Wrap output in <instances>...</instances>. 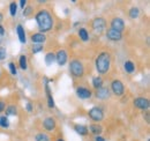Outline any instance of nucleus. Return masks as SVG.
Masks as SVG:
<instances>
[{
	"mask_svg": "<svg viewBox=\"0 0 150 141\" xmlns=\"http://www.w3.org/2000/svg\"><path fill=\"white\" fill-rule=\"evenodd\" d=\"M35 18H36V22L38 24V28H39V33L45 34L46 31H50L54 26L53 18H52L51 13L46 9L38 11Z\"/></svg>",
	"mask_w": 150,
	"mask_h": 141,
	"instance_id": "f257e3e1",
	"label": "nucleus"
},
{
	"mask_svg": "<svg viewBox=\"0 0 150 141\" xmlns=\"http://www.w3.org/2000/svg\"><path fill=\"white\" fill-rule=\"evenodd\" d=\"M95 66H96V70L98 72V74L104 75L108 74L110 67H111V56L108 51H103L100 52L95 60Z\"/></svg>",
	"mask_w": 150,
	"mask_h": 141,
	"instance_id": "f03ea898",
	"label": "nucleus"
},
{
	"mask_svg": "<svg viewBox=\"0 0 150 141\" xmlns=\"http://www.w3.org/2000/svg\"><path fill=\"white\" fill-rule=\"evenodd\" d=\"M69 70L74 78H82L84 75V66L79 59H73L69 63Z\"/></svg>",
	"mask_w": 150,
	"mask_h": 141,
	"instance_id": "7ed1b4c3",
	"label": "nucleus"
},
{
	"mask_svg": "<svg viewBox=\"0 0 150 141\" xmlns=\"http://www.w3.org/2000/svg\"><path fill=\"white\" fill-rule=\"evenodd\" d=\"M88 116H89V118H90L93 122L98 124L99 122H102V120L104 119V111H103L99 106H94V108H91V109L89 110Z\"/></svg>",
	"mask_w": 150,
	"mask_h": 141,
	"instance_id": "20e7f679",
	"label": "nucleus"
},
{
	"mask_svg": "<svg viewBox=\"0 0 150 141\" xmlns=\"http://www.w3.org/2000/svg\"><path fill=\"white\" fill-rule=\"evenodd\" d=\"M133 104H134L135 108H137L139 110L148 111V109H149V106H150V102L147 97H144V96H139V97L134 98Z\"/></svg>",
	"mask_w": 150,
	"mask_h": 141,
	"instance_id": "39448f33",
	"label": "nucleus"
},
{
	"mask_svg": "<svg viewBox=\"0 0 150 141\" xmlns=\"http://www.w3.org/2000/svg\"><path fill=\"white\" fill-rule=\"evenodd\" d=\"M91 27L96 34H102L106 28V21L103 18H96L91 22Z\"/></svg>",
	"mask_w": 150,
	"mask_h": 141,
	"instance_id": "423d86ee",
	"label": "nucleus"
},
{
	"mask_svg": "<svg viewBox=\"0 0 150 141\" xmlns=\"http://www.w3.org/2000/svg\"><path fill=\"white\" fill-rule=\"evenodd\" d=\"M111 90L115 96H121L125 94V86L120 80L115 79L111 82Z\"/></svg>",
	"mask_w": 150,
	"mask_h": 141,
	"instance_id": "0eeeda50",
	"label": "nucleus"
},
{
	"mask_svg": "<svg viewBox=\"0 0 150 141\" xmlns=\"http://www.w3.org/2000/svg\"><path fill=\"white\" fill-rule=\"evenodd\" d=\"M76 95L81 100H89V98H91L93 93L90 89L84 87V86H79V87H76Z\"/></svg>",
	"mask_w": 150,
	"mask_h": 141,
	"instance_id": "6e6552de",
	"label": "nucleus"
},
{
	"mask_svg": "<svg viewBox=\"0 0 150 141\" xmlns=\"http://www.w3.org/2000/svg\"><path fill=\"white\" fill-rule=\"evenodd\" d=\"M111 29L115 30V31H119V33H122L124 29H125V22H124V20L120 18H114L111 21Z\"/></svg>",
	"mask_w": 150,
	"mask_h": 141,
	"instance_id": "1a4fd4ad",
	"label": "nucleus"
},
{
	"mask_svg": "<svg viewBox=\"0 0 150 141\" xmlns=\"http://www.w3.org/2000/svg\"><path fill=\"white\" fill-rule=\"evenodd\" d=\"M45 81V94H46V97H47V106L50 108V109H54V100H53V96H52V94H51V89H50V86H49V83H47V81H49V79H44Z\"/></svg>",
	"mask_w": 150,
	"mask_h": 141,
	"instance_id": "9d476101",
	"label": "nucleus"
},
{
	"mask_svg": "<svg viewBox=\"0 0 150 141\" xmlns=\"http://www.w3.org/2000/svg\"><path fill=\"white\" fill-rule=\"evenodd\" d=\"M67 59H68V57H67L66 50L61 49V50H59V51L56 53V61L58 63L59 66H64V65H66Z\"/></svg>",
	"mask_w": 150,
	"mask_h": 141,
	"instance_id": "9b49d317",
	"label": "nucleus"
},
{
	"mask_svg": "<svg viewBox=\"0 0 150 141\" xmlns=\"http://www.w3.org/2000/svg\"><path fill=\"white\" fill-rule=\"evenodd\" d=\"M96 97L100 101H105L110 98V89L108 87H102V88L96 90Z\"/></svg>",
	"mask_w": 150,
	"mask_h": 141,
	"instance_id": "f8f14e48",
	"label": "nucleus"
},
{
	"mask_svg": "<svg viewBox=\"0 0 150 141\" xmlns=\"http://www.w3.org/2000/svg\"><path fill=\"white\" fill-rule=\"evenodd\" d=\"M43 127H44V130H46L47 132H52V131H54L57 127L56 120H54L52 117H47V118H45L44 122H43Z\"/></svg>",
	"mask_w": 150,
	"mask_h": 141,
	"instance_id": "ddd939ff",
	"label": "nucleus"
},
{
	"mask_svg": "<svg viewBox=\"0 0 150 141\" xmlns=\"http://www.w3.org/2000/svg\"><path fill=\"white\" fill-rule=\"evenodd\" d=\"M105 35H106V37H108V39L113 41V42L120 41V39L122 38V34H121V33L115 31V30H113V29H109V30H106Z\"/></svg>",
	"mask_w": 150,
	"mask_h": 141,
	"instance_id": "4468645a",
	"label": "nucleus"
},
{
	"mask_svg": "<svg viewBox=\"0 0 150 141\" xmlns=\"http://www.w3.org/2000/svg\"><path fill=\"white\" fill-rule=\"evenodd\" d=\"M30 39H31V42L34 44H43L46 41V35L43 34V33H36V34L31 35Z\"/></svg>",
	"mask_w": 150,
	"mask_h": 141,
	"instance_id": "2eb2a0df",
	"label": "nucleus"
},
{
	"mask_svg": "<svg viewBox=\"0 0 150 141\" xmlns=\"http://www.w3.org/2000/svg\"><path fill=\"white\" fill-rule=\"evenodd\" d=\"M16 33L19 36V41L22 44H25L27 43V37H25V30L24 28L22 27V24H18L16 26Z\"/></svg>",
	"mask_w": 150,
	"mask_h": 141,
	"instance_id": "dca6fc26",
	"label": "nucleus"
},
{
	"mask_svg": "<svg viewBox=\"0 0 150 141\" xmlns=\"http://www.w3.org/2000/svg\"><path fill=\"white\" fill-rule=\"evenodd\" d=\"M94 135L96 137H98V135H100L102 134V132H103V127L99 125V124H91L90 126H89V128H88Z\"/></svg>",
	"mask_w": 150,
	"mask_h": 141,
	"instance_id": "f3484780",
	"label": "nucleus"
},
{
	"mask_svg": "<svg viewBox=\"0 0 150 141\" xmlns=\"http://www.w3.org/2000/svg\"><path fill=\"white\" fill-rule=\"evenodd\" d=\"M74 130L77 134H80V135H82V137L88 135V132H89V130H88V127H87V126H84V125H80V124L75 125Z\"/></svg>",
	"mask_w": 150,
	"mask_h": 141,
	"instance_id": "a211bd4d",
	"label": "nucleus"
},
{
	"mask_svg": "<svg viewBox=\"0 0 150 141\" xmlns=\"http://www.w3.org/2000/svg\"><path fill=\"white\" fill-rule=\"evenodd\" d=\"M124 68L128 74H132V73L135 72V65H134V63L132 60H126L125 64H124Z\"/></svg>",
	"mask_w": 150,
	"mask_h": 141,
	"instance_id": "6ab92c4d",
	"label": "nucleus"
},
{
	"mask_svg": "<svg viewBox=\"0 0 150 141\" xmlns=\"http://www.w3.org/2000/svg\"><path fill=\"white\" fill-rule=\"evenodd\" d=\"M103 82H104V81H103L102 76H94V78H93V87H94L96 90L103 87Z\"/></svg>",
	"mask_w": 150,
	"mask_h": 141,
	"instance_id": "aec40b11",
	"label": "nucleus"
},
{
	"mask_svg": "<svg viewBox=\"0 0 150 141\" xmlns=\"http://www.w3.org/2000/svg\"><path fill=\"white\" fill-rule=\"evenodd\" d=\"M79 36H80V38H81L83 42L89 41V33H88V30H87L86 28H80V30H79Z\"/></svg>",
	"mask_w": 150,
	"mask_h": 141,
	"instance_id": "412c9836",
	"label": "nucleus"
},
{
	"mask_svg": "<svg viewBox=\"0 0 150 141\" xmlns=\"http://www.w3.org/2000/svg\"><path fill=\"white\" fill-rule=\"evenodd\" d=\"M19 64H20V67L22 70H27L28 68V61H27V57L24 54L20 56L19 58Z\"/></svg>",
	"mask_w": 150,
	"mask_h": 141,
	"instance_id": "4be33fe9",
	"label": "nucleus"
},
{
	"mask_svg": "<svg viewBox=\"0 0 150 141\" xmlns=\"http://www.w3.org/2000/svg\"><path fill=\"white\" fill-rule=\"evenodd\" d=\"M5 111H6V117L7 116H15L18 113V108L15 105H8L6 106Z\"/></svg>",
	"mask_w": 150,
	"mask_h": 141,
	"instance_id": "5701e85b",
	"label": "nucleus"
},
{
	"mask_svg": "<svg viewBox=\"0 0 150 141\" xmlns=\"http://www.w3.org/2000/svg\"><path fill=\"white\" fill-rule=\"evenodd\" d=\"M128 15L131 19H137L140 16V9L139 7H132L128 12Z\"/></svg>",
	"mask_w": 150,
	"mask_h": 141,
	"instance_id": "b1692460",
	"label": "nucleus"
},
{
	"mask_svg": "<svg viewBox=\"0 0 150 141\" xmlns=\"http://www.w3.org/2000/svg\"><path fill=\"white\" fill-rule=\"evenodd\" d=\"M54 60H56V54L53 52H49L45 56V63H46L47 66H50Z\"/></svg>",
	"mask_w": 150,
	"mask_h": 141,
	"instance_id": "393cba45",
	"label": "nucleus"
},
{
	"mask_svg": "<svg viewBox=\"0 0 150 141\" xmlns=\"http://www.w3.org/2000/svg\"><path fill=\"white\" fill-rule=\"evenodd\" d=\"M18 2H15V1H12L11 2V5H9V13H11V15L12 16H15L16 15V13H18Z\"/></svg>",
	"mask_w": 150,
	"mask_h": 141,
	"instance_id": "a878e982",
	"label": "nucleus"
},
{
	"mask_svg": "<svg viewBox=\"0 0 150 141\" xmlns=\"http://www.w3.org/2000/svg\"><path fill=\"white\" fill-rule=\"evenodd\" d=\"M0 127H2V128L9 127V120L6 116H0Z\"/></svg>",
	"mask_w": 150,
	"mask_h": 141,
	"instance_id": "bb28decb",
	"label": "nucleus"
},
{
	"mask_svg": "<svg viewBox=\"0 0 150 141\" xmlns=\"http://www.w3.org/2000/svg\"><path fill=\"white\" fill-rule=\"evenodd\" d=\"M35 140L36 141H50V138L46 133H37L36 137H35Z\"/></svg>",
	"mask_w": 150,
	"mask_h": 141,
	"instance_id": "cd10ccee",
	"label": "nucleus"
},
{
	"mask_svg": "<svg viewBox=\"0 0 150 141\" xmlns=\"http://www.w3.org/2000/svg\"><path fill=\"white\" fill-rule=\"evenodd\" d=\"M44 50V45L43 44H34L33 48H31V51L33 53H39Z\"/></svg>",
	"mask_w": 150,
	"mask_h": 141,
	"instance_id": "c85d7f7f",
	"label": "nucleus"
},
{
	"mask_svg": "<svg viewBox=\"0 0 150 141\" xmlns=\"http://www.w3.org/2000/svg\"><path fill=\"white\" fill-rule=\"evenodd\" d=\"M8 68H9L11 73H12L13 75H16V74H18V70H16V66H15V64H14V63H9Z\"/></svg>",
	"mask_w": 150,
	"mask_h": 141,
	"instance_id": "c756f323",
	"label": "nucleus"
},
{
	"mask_svg": "<svg viewBox=\"0 0 150 141\" xmlns=\"http://www.w3.org/2000/svg\"><path fill=\"white\" fill-rule=\"evenodd\" d=\"M31 12H33V7H31V6H27V7L23 9V15H24V16H28V15L31 14Z\"/></svg>",
	"mask_w": 150,
	"mask_h": 141,
	"instance_id": "7c9ffc66",
	"label": "nucleus"
},
{
	"mask_svg": "<svg viewBox=\"0 0 150 141\" xmlns=\"http://www.w3.org/2000/svg\"><path fill=\"white\" fill-rule=\"evenodd\" d=\"M25 109H27L28 112H33V111H34V105H33V103L28 102V103L25 104Z\"/></svg>",
	"mask_w": 150,
	"mask_h": 141,
	"instance_id": "2f4dec72",
	"label": "nucleus"
},
{
	"mask_svg": "<svg viewBox=\"0 0 150 141\" xmlns=\"http://www.w3.org/2000/svg\"><path fill=\"white\" fill-rule=\"evenodd\" d=\"M4 58H6V49L1 48L0 49V59H4Z\"/></svg>",
	"mask_w": 150,
	"mask_h": 141,
	"instance_id": "473e14b6",
	"label": "nucleus"
},
{
	"mask_svg": "<svg viewBox=\"0 0 150 141\" xmlns=\"http://www.w3.org/2000/svg\"><path fill=\"white\" fill-rule=\"evenodd\" d=\"M19 4H20V7H21V8H23V9L27 7V0H21Z\"/></svg>",
	"mask_w": 150,
	"mask_h": 141,
	"instance_id": "72a5a7b5",
	"label": "nucleus"
},
{
	"mask_svg": "<svg viewBox=\"0 0 150 141\" xmlns=\"http://www.w3.org/2000/svg\"><path fill=\"white\" fill-rule=\"evenodd\" d=\"M5 109H6V104L2 101H0V112H2Z\"/></svg>",
	"mask_w": 150,
	"mask_h": 141,
	"instance_id": "f704fd0d",
	"label": "nucleus"
},
{
	"mask_svg": "<svg viewBox=\"0 0 150 141\" xmlns=\"http://www.w3.org/2000/svg\"><path fill=\"white\" fill-rule=\"evenodd\" d=\"M6 34V30H5V28L2 27V24H0V36H4Z\"/></svg>",
	"mask_w": 150,
	"mask_h": 141,
	"instance_id": "c9c22d12",
	"label": "nucleus"
},
{
	"mask_svg": "<svg viewBox=\"0 0 150 141\" xmlns=\"http://www.w3.org/2000/svg\"><path fill=\"white\" fill-rule=\"evenodd\" d=\"M95 141H106V140H105L104 138H102L100 135H98V137H96V138H95Z\"/></svg>",
	"mask_w": 150,
	"mask_h": 141,
	"instance_id": "e433bc0d",
	"label": "nucleus"
},
{
	"mask_svg": "<svg viewBox=\"0 0 150 141\" xmlns=\"http://www.w3.org/2000/svg\"><path fill=\"white\" fill-rule=\"evenodd\" d=\"M144 116H146V120H147V123H149V113H148V112H146V115H144Z\"/></svg>",
	"mask_w": 150,
	"mask_h": 141,
	"instance_id": "4c0bfd02",
	"label": "nucleus"
},
{
	"mask_svg": "<svg viewBox=\"0 0 150 141\" xmlns=\"http://www.w3.org/2000/svg\"><path fill=\"white\" fill-rule=\"evenodd\" d=\"M2 19H4V15H2V13H0V24H1V21H2Z\"/></svg>",
	"mask_w": 150,
	"mask_h": 141,
	"instance_id": "58836bf2",
	"label": "nucleus"
},
{
	"mask_svg": "<svg viewBox=\"0 0 150 141\" xmlns=\"http://www.w3.org/2000/svg\"><path fill=\"white\" fill-rule=\"evenodd\" d=\"M57 141H65V140H64V139H58Z\"/></svg>",
	"mask_w": 150,
	"mask_h": 141,
	"instance_id": "ea45409f",
	"label": "nucleus"
},
{
	"mask_svg": "<svg viewBox=\"0 0 150 141\" xmlns=\"http://www.w3.org/2000/svg\"><path fill=\"white\" fill-rule=\"evenodd\" d=\"M0 75H1V72H0Z\"/></svg>",
	"mask_w": 150,
	"mask_h": 141,
	"instance_id": "a19ab883",
	"label": "nucleus"
}]
</instances>
